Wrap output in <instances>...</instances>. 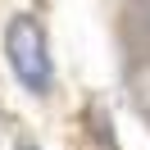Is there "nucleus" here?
I'll use <instances>...</instances> for the list:
<instances>
[{
  "label": "nucleus",
  "mask_w": 150,
  "mask_h": 150,
  "mask_svg": "<svg viewBox=\"0 0 150 150\" xmlns=\"http://www.w3.org/2000/svg\"><path fill=\"white\" fill-rule=\"evenodd\" d=\"M5 59H9L14 77L28 86L32 96H46L55 86V59H50V41L32 14H14L5 28Z\"/></svg>",
  "instance_id": "f257e3e1"
},
{
  "label": "nucleus",
  "mask_w": 150,
  "mask_h": 150,
  "mask_svg": "<svg viewBox=\"0 0 150 150\" xmlns=\"http://www.w3.org/2000/svg\"><path fill=\"white\" fill-rule=\"evenodd\" d=\"M146 14H150V0H146Z\"/></svg>",
  "instance_id": "7ed1b4c3"
},
{
  "label": "nucleus",
  "mask_w": 150,
  "mask_h": 150,
  "mask_svg": "<svg viewBox=\"0 0 150 150\" xmlns=\"http://www.w3.org/2000/svg\"><path fill=\"white\" fill-rule=\"evenodd\" d=\"M18 150H37V146H18Z\"/></svg>",
  "instance_id": "f03ea898"
}]
</instances>
